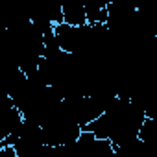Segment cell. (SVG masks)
I'll return each mask as SVG.
<instances>
[{
	"label": "cell",
	"instance_id": "cell-1",
	"mask_svg": "<svg viewBox=\"0 0 157 157\" xmlns=\"http://www.w3.org/2000/svg\"><path fill=\"white\" fill-rule=\"evenodd\" d=\"M146 120V115L128 98H115L107 111L82 131L94 133L98 139L109 140L115 148L129 144L139 139L140 128Z\"/></svg>",
	"mask_w": 157,
	"mask_h": 157
},
{
	"label": "cell",
	"instance_id": "cell-2",
	"mask_svg": "<svg viewBox=\"0 0 157 157\" xmlns=\"http://www.w3.org/2000/svg\"><path fill=\"white\" fill-rule=\"evenodd\" d=\"M44 33L32 22V19H17L8 26V50L15 59V67L26 76L39 70L44 56Z\"/></svg>",
	"mask_w": 157,
	"mask_h": 157
},
{
	"label": "cell",
	"instance_id": "cell-3",
	"mask_svg": "<svg viewBox=\"0 0 157 157\" xmlns=\"http://www.w3.org/2000/svg\"><path fill=\"white\" fill-rule=\"evenodd\" d=\"M43 133L46 146H68L82 137V126L65 109L63 102L46 117L43 122Z\"/></svg>",
	"mask_w": 157,
	"mask_h": 157
},
{
	"label": "cell",
	"instance_id": "cell-4",
	"mask_svg": "<svg viewBox=\"0 0 157 157\" xmlns=\"http://www.w3.org/2000/svg\"><path fill=\"white\" fill-rule=\"evenodd\" d=\"M117 96H72L65 98L63 105L82 128L98 120Z\"/></svg>",
	"mask_w": 157,
	"mask_h": 157
},
{
	"label": "cell",
	"instance_id": "cell-5",
	"mask_svg": "<svg viewBox=\"0 0 157 157\" xmlns=\"http://www.w3.org/2000/svg\"><path fill=\"white\" fill-rule=\"evenodd\" d=\"M6 146H11L17 151L19 157H32L43 146H46L43 128L39 124H33V122H26L24 120V126H22L21 133L15 139L6 140V142H0V148H6Z\"/></svg>",
	"mask_w": 157,
	"mask_h": 157
},
{
	"label": "cell",
	"instance_id": "cell-6",
	"mask_svg": "<svg viewBox=\"0 0 157 157\" xmlns=\"http://www.w3.org/2000/svg\"><path fill=\"white\" fill-rule=\"evenodd\" d=\"M63 19H65V24L76 26V28L89 24L85 6L82 2H67V4H63Z\"/></svg>",
	"mask_w": 157,
	"mask_h": 157
},
{
	"label": "cell",
	"instance_id": "cell-7",
	"mask_svg": "<svg viewBox=\"0 0 157 157\" xmlns=\"http://www.w3.org/2000/svg\"><path fill=\"white\" fill-rule=\"evenodd\" d=\"M107 4L109 2H104V0H87V2H83L87 22L89 24H107V19H109Z\"/></svg>",
	"mask_w": 157,
	"mask_h": 157
},
{
	"label": "cell",
	"instance_id": "cell-8",
	"mask_svg": "<svg viewBox=\"0 0 157 157\" xmlns=\"http://www.w3.org/2000/svg\"><path fill=\"white\" fill-rule=\"evenodd\" d=\"M32 157H76V153L72 150V144H68V146H43Z\"/></svg>",
	"mask_w": 157,
	"mask_h": 157
},
{
	"label": "cell",
	"instance_id": "cell-9",
	"mask_svg": "<svg viewBox=\"0 0 157 157\" xmlns=\"http://www.w3.org/2000/svg\"><path fill=\"white\" fill-rule=\"evenodd\" d=\"M139 139L146 144H151V146H157V120L155 118H146L142 128H140V133H139Z\"/></svg>",
	"mask_w": 157,
	"mask_h": 157
},
{
	"label": "cell",
	"instance_id": "cell-10",
	"mask_svg": "<svg viewBox=\"0 0 157 157\" xmlns=\"http://www.w3.org/2000/svg\"><path fill=\"white\" fill-rule=\"evenodd\" d=\"M0 157H19V155L11 146H6V148H0Z\"/></svg>",
	"mask_w": 157,
	"mask_h": 157
}]
</instances>
